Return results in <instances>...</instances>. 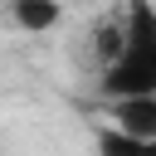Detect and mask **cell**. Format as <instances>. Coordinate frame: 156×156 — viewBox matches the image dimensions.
I'll use <instances>...</instances> for the list:
<instances>
[{"mask_svg":"<svg viewBox=\"0 0 156 156\" xmlns=\"http://www.w3.org/2000/svg\"><path fill=\"white\" fill-rule=\"evenodd\" d=\"M102 93L107 98H136L156 93V5L132 0L122 15V49L102 63Z\"/></svg>","mask_w":156,"mask_h":156,"instance_id":"obj_1","label":"cell"},{"mask_svg":"<svg viewBox=\"0 0 156 156\" xmlns=\"http://www.w3.org/2000/svg\"><path fill=\"white\" fill-rule=\"evenodd\" d=\"M112 122L122 132H132L136 141L156 146V93H136V98H112Z\"/></svg>","mask_w":156,"mask_h":156,"instance_id":"obj_2","label":"cell"},{"mask_svg":"<svg viewBox=\"0 0 156 156\" xmlns=\"http://www.w3.org/2000/svg\"><path fill=\"white\" fill-rule=\"evenodd\" d=\"M58 0H15V24L24 29V34H44V29H54L58 24Z\"/></svg>","mask_w":156,"mask_h":156,"instance_id":"obj_3","label":"cell"},{"mask_svg":"<svg viewBox=\"0 0 156 156\" xmlns=\"http://www.w3.org/2000/svg\"><path fill=\"white\" fill-rule=\"evenodd\" d=\"M98 146H102V151H141L146 141H136L132 132H122V127H117V132H98Z\"/></svg>","mask_w":156,"mask_h":156,"instance_id":"obj_4","label":"cell"},{"mask_svg":"<svg viewBox=\"0 0 156 156\" xmlns=\"http://www.w3.org/2000/svg\"><path fill=\"white\" fill-rule=\"evenodd\" d=\"M122 49V20H112V24H102V39H98V58L107 63L112 54Z\"/></svg>","mask_w":156,"mask_h":156,"instance_id":"obj_5","label":"cell"},{"mask_svg":"<svg viewBox=\"0 0 156 156\" xmlns=\"http://www.w3.org/2000/svg\"><path fill=\"white\" fill-rule=\"evenodd\" d=\"M151 5H156V0H151Z\"/></svg>","mask_w":156,"mask_h":156,"instance_id":"obj_6","label":"cell"}]
</instances>
